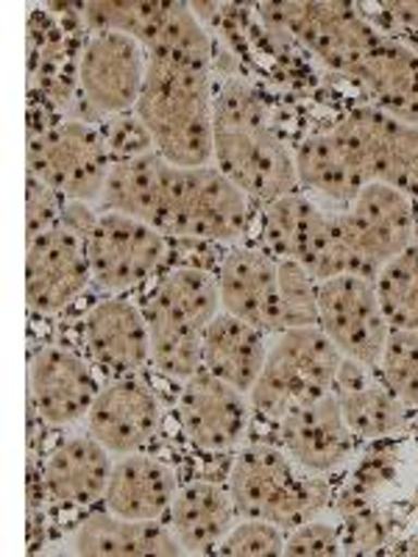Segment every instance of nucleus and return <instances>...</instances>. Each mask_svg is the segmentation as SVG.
<instances>
[{"mask_svg":"<svg viewBox=\"0 0 418 557\" xmlns=\"http://www.w3.org/2000/svg\"><path fill=\"white\" fill-rule=\"evenodd\" d=\"M212 53L201 20L184 3H171L146 45V82L137 114L162 157L179 168L212 162Z\"/></svg>","mask_w":418,"mask_h":557,"instance_id":"f257e3e1","label":"nucleus"},{"mask_svg":"<svg viewBox=\"0 0 418 557\" xmlns=\"http://www.w3.org/2000/svg\"><path fill=\"white\" fill-rule=\"evenodd\" d=\"M212 159L248 198L271 203L298 193L296 157L271 126L266 98L243 78H226L212 114Z\"/></svg>","mask_w":418,"mask_h":557,"instance_id":"f03ea898","label":"nucleus"},{"mask_svg":"<svg viewBox=\"0 0 418 557\" xmlns=\"http://www.w3.org/2000/svg\"><path fill=\"white\" fill-rule=\"evenodd\" d=\"M112 153L101 128L64 117L39 98H28V176H37L67 201H98Z\"/></svg>","mask_w":418,"mask_h":557,"instance_id":"7ed1b4c3","label":"nucleus"},{"mask_svg":"<svg viewBox=\"0 0 418 557\" xmlns=\"http://www.w3.org/2000/svg\"><path fill=\"white\" fill-rule=\"evenodd\" d=\"M218 278L198 268L168 273L148 298L146 315L151 337V362L171 380H190L201 371L207 326L218 315Z\"/></svg>","mask_w":418,"mask_h":557,"instance_id":"20e7f679","label":"nucleus"},{"mask_svg":"<svg viewBox=\"0 0 418 557\" xmlns=\"http://www.w3.org/2000/svg\"><path fill=\"white\" fill-rule=\"evenodd\" d=\"M262 240L273 260L305 265L316 282L335 276L374 278L348 237L343 212L318 207L302 193H291L266 203Z\"/></svg>","mask_w":418,"mask_h":557,"instance_id":"39448f33","label":"nucleus"},{"mask_svg":"<svg viewBox=\"0 0 418 557\" xmlns=\"http://www.w3.org/2000/svg\"><path fill=\"white\" fill-rule=\"evenodd\" d=\"M229 494L241 519H262L293 530L316 519L330 502V485L302 469L285 449L254 444L241 449L229 471Z\"/></svg>","mask_w":418,"mask_h":557,"instance_id":"423d86ee","label":"nucleus"},{"mask_svg":"<svg viewBox=\"0 0 418 557\" xmlns=\"http://www.w3.org/2000/svg\"><path fill=\"white\" fill-rule=\"evenodd\" d=\"M248 196L218 168H179L168 162L153 226L182 240L232 243L246 232Z\"/></svg>","mask_w":418,"mask_h":557,"instance_id":"0eeeda50","label":"nucleus"},{"mask_svg":"<svg viewBox=\"0 0 418 557\" xmlns=\"http://www.w3.org/2000/svg\"><path fill=\"white\" fill-rule=\"evenodd\" d=\"M343 355L323 335L321 326L279 332L268 348L266 366L251 387V410L271 424H279L296 407L332 393Z\"/></svg>","mask_w":418,"mask_h":557,"instance_id":"6e6552de","label":"nucleus"},{"mask_svg":"<svg viewBox=\"0 0 418 557\" xmlns=\"http://www.w3.org/2000/svg\"><path fill=\"white\" fill-rule=\"evenodd\" d=\"M260 17L285 28L293 42L346 76H355L382 37L348 3H266Z\"/></svg>","mask_w":418,"mask_h":557,"instance_id":"1a4fd4ad","label":"nucleus"},{"mask_svg":"<svg viewBox=\"0 0 418 557\" xmlns=\"http://www.w3.org/2000/svg\"><path fill=\"white\" fill-rule=\"evenodd\" d=\"M34 9L28 14V98H39L59 114L78 107V64L89 32L73 7Z\"/></svg>","mask_w":418,"mask_h":557,"instance_id":"9d476101","label":"nucleus"},{"mask_svg":"<svg viewBox=\"0 0 418 557\" xmlns=\"http://www.w3.org/2000/svg\"><path fill=\"white\" fill-rule=\"evenodd\" d=\"M335 128L360 162L368 184H388L418 201V123L368 103L352 109Z\"/></svg>","mask_w":418,"mask_h":557,"instance_id":"9b49d317","label":"nucleus"},{"mask_svg":"<svg viewBox=\"0 0 418 557\" xmlns=\"http://www.w3.org/2000/svg\"><path fill=\"white\" fill-rule=\"evenodd\" d=\"M146 48L126 34H89L78 64V107L89 117L134 112L146 82Z\"/></svg>","mask_w":418,"mask_h":557,"instance_id":"f8f14e48","label":"nucleus"},{"mask_svg":"<svg viewBox=\"0 0 418 557\" xmlns=\"http://www.w3.org/2000/svg\"><path fill=\"white\" fill-rule=\"evenodd\" d=\"M318 326L346 360L380 368L391 326L377 298L374 278L335 276L318 282Z\"/></svg>","mask_w":418,"mask_h":557,"instance_id":"ddd939ff","label":"nucleus"},{"mask_svg":"<svg viewBox=\"0 0 418 557\" xmlns=\"http://www.w3.org/2000/svg\"><path fill=\"white\" fill-rule=\"evenodd\" d=\"M168 253L165 235L151 223L121 212H101L87 237L93 282L103 290H128L146 282Z\"/></svg>","mask_w":418,"mask_h":557,"instance_id":"4468645a","label":"nucleus"},{"mask_svg":"<svg viewBox=\"0 0 418 557\" xmlns=\"http://www.w3.org/2000/svg\"><path fill=\"white\" fill-rule=\"evenodd\" d=\"M343 221L371 276H377L382 265L418 243L416 201L388 184H366L355 201L343 209Z\"/></svg>","mask_w":418,"mask_h":557,"instance_id":"2eb2a0df","label":"nucleus"},{"mask_svg":"<svg viewBox=\"0 0 418 557\" xmlns=\"http://www.w3.org/2000/svg\"><path fill=\"white\" fill-rule=\"evenodd\" d=\"M93 282L87 240L64 226L48 228L28 240L26 253V301L32 312L57 315L76 301Z\"/></svg>","mask_w":418,"mask_h":557,"instance_id":"dca6fc26","label":"nucleus"},{"mask_svg":"<svg viewBox=\"0 0 418 557\" xmlns=\"http://www.w3.org/2000/svg\"><path fill=\"white\" fill-rule=\"evenodd\" d=\"M251 396L209 371H196L184 380L179 396L182 430L193 446L204 451H226L243 441L251 421Z\"/></svg>","mask_w":418,"mask_h":557,"instance_id":"f3484780","label":"nucleus"},{"mask_svg":"<svg viewBox=\"0 0 418 557\" xmlns=\"http://www.w3.org/2000/svg\"><path fill=\"white\" fill-rule=\"evenodd\" d=\"M93 362L64 346H45L28 368V405L34 416L53 426L76 424L87 418L98 396Z\"/></svg>","mask_w":418,"mask_h":557,"instance_id":"a211bd4d","label":"nucleus"},{"mask_svg":"<svg viewBox=\"0 0 418 557\" xmlns=\"http://www.w3.org/2000/svg\"><path fill=\"white\" fill-rule=\"evenodd\" d=\"M159 401L139 374L109 380L87 412V432L112 455H132L159 432Z\"/></svg>","mask_w":418,"mask_h":557,"instance_id":"6ab92c4d","label":"nucleus"},{"mask_svg":"<svg viewBox=\"0 0 418 557\" xmlns=\"http://www.w3.org/2000/svg\"><path fill=\"white\" fill-rule=\"evenodd\" d=\"M84 346H87L89 362L107 380L134 376L151 362L146 315L126 298H107L87 312Z\"/></svg>","mask_w":418,"mask_h":557,"instance_id":"aec40b11","label":"nucleus"},{"mask_svg":"<svg viewBox=\"0 0 418 557\" xmlns=\"http://www.w3.org/2000/svg\"><path fill=\"white\" fill-rule=\"evenodd\" d=\"M276 430L282 449L312 474H330L355 455L357 435L348 430L332 393L291 410Z\"/></svg>","mask_w":418,"mask_h":557,"instance_id":"412c9836","label":"nucleus"},{"mask_svg":"<svg viewBox=\"0 0 418 557\" xmlns=\"http://www.w3.org/2000/svg\"><path fill=\"white\" fill-rule=\"evenodd\" d=\"M221 307L229 315L251 323L260 332H285L279 296V260L268 251L237 248L221 262L218 273Z\"/></svg>","mask_w":418,"mask_h":557,"instance_id":"4be33fe9","label":"nucleus"},{"mask_svg":"<svg viewBox=\"0 0 418 557\" xmlns=\"http://www.w3.org/2000/svg\"><path fill=\"white\" fill-rule=\"evenodd\" d=\"M332 396L337 399L348 430L362 441L396 435L407 426L410 407L388 387L385 380H377L374 368L343 357L337 368Z\"/></svg>","mask_w":418,"mask_h":557,"instance_id":"5701e85b","label":"nucleus"},{"mask_svg":"<svg viewBox=\"0 0 418 557\" xmlns=\"http://www.w3.org/2000/svg\"><path fill=\"white\" fill-rule=\"evenodd\" d=\"M114 460L112 451L87 432L59 444L42 469L45 494L53 505L87 507L107 494Z\"/></svg>","mask_w":418,"mask_h":557,"instance_id":"b1692460","label":"nucleus"},{"mask_svg":"<svg viewBox=\"0 0 418 557\" xmlns=\"http://www.w3.org/2000/svg\"><path fill=\"white\" fill-rule=\"evenodd\" d=\"M176 471L151 455H123L107 485V510L123 519H162L176 499Z\"/></svg>","mask_w":418,"mask_h":557,"instance_id":"393cba45","label":"nucleus"},{"mask_svg":"<svg viewBox=\"0 0 418 557\" xmlns=\"http://www.w3.org/2000/svg\"><path fill=\"white\" fill-rule=\"evenodd\" d=\"M73 555L98 557H148L184 555L171 527L159 519H123L114 513H98L84 519L70 539Z\"/></svg>","mask_w":418,"mask_h":557,"instance_id":"a878e982","label":"nucleus"},{"mask_svg":"<svg viewBox=\"0 0 418 557\" xmlns=\"http://www.w3.org/2000/svg\"><path fill=\"white\" fill-rule=\"evenodd\" d=\"M266 332L241 318L218 312L207 326L201 348V368L243 393H251L266 366Z\"/></svg>","mask_w":418,"mask_h":557,"instance_id":"bb28decb","label":"nucleus"},{"mask_svg":"<svg viewBox=\"0 0 418 557\" xmlns=\"http://www.w3.org/2000/svg\"><path fill=\"white\" fill-rule=\"evenodd\" d=\"M235 499L229 494V487L207 480L179 487L171 505V530L182 544L184 555L216 552L223 535L235 527Z\"/></svg>","mask_w":418,"mask_h":557,"instance_id":"cd10ccee","label":"nucleus"},{"mask_svg":"<svg viewBox=\"0 0 418 557\" xmlns=\"http://www.w3.org/2000/svg\"><path fill=\"white\" fill-rule=\"evenodd\" d=\"M296 157L298 187L316 193L332 203H352L368 184L360 162L346 146L337 128L327 134H312L293 151Z\"/></svg>","mask_w":418,"mask_h":557,"instance_id":"c85d7f7f","label":"nucleus"},{"mask_svg":"<svg viewBox=\"0 0 418 557\" xmlns=\"http://www.w3.org/2000/svg\"><path fill=\"white\" fill-rule=\"evenodd\" d=\"M352 78L368 89L382 112L418 123V53L407 45L382 34Z\"/></svg>","mask_w":418,"mask_h":557,"instance_id":"c756f323","label":"nucleus"},{"mask_svg":"<svg viewBox=\"0 0 418 557\" xmlns=\"http://www.w3.org/2000/svg\"><path fill=\"white\" fill-rule=\"evenodd\" d=\"M165 165L168 159L157 148L139 153V157L112 162L101 198H98L103 212H121V215L139 218V221H146L153 226L159 215Z\"/></svg>","mask_w":418,"mask_h":557,"instance_id":"7c9ffc66","label":"nucleus"},{"mask_svg":"<svg viewBox=\"0 0 418 557\" xmlns=\"http://www.w3.org/2000/svg\"><path fill=\"white\" fill-rule=\"evenodd\" d=\"M374 287L391 332L418 330V243L380 268Z\"/></svg>","mask_w":418,"mask_h":557,"instance_id":"2f4dec72","label":"nucleus"},{"mask_svg":"<svg viewBox=\"0 0 418 557\" xmlns=\"http://www.w3.org/2000/svg\"><path fill=\"white\" fill-rule=\"evenodd\" d=\"M168 7L171 3H82L78 14L89 34H126L146 48Z\"/></svg>","mask_w":418,"mask_h":557,"instance_id":"473e14b6","label":"nucleus"},{"mask_svg":"<svg viewBox=\"0 0 418 557\" xmlns=\"http://www.w3.org/2000/svg\"><path fill=\"white\" fill-rule=\"evenodd\" d=\"M382 380L410 410H418V330L391 332L380 360Z\"/></svg>","mask_w":418,"mask_h":557,"instance_id":"72a5a7b5","label":"nucleus"},{"mask_svg":"<svg viewBox=\"0 0 418 557\" xmlns=\"http://www.w3.org/2000/svg\"><path fill=\"white\" fill-rule=\"evenodd\" d=\"M279 296L285 312V330L318 326V282L305 265L291 260L279 262Z\"/></svg>","mask_w":418,"mask_h":557,"instance_id":"f704fd0d","label":"nucleus"},{"mask_svg":"<svg viewBox=\"0 0 418 557\" xmlns=\"http://www.w3.org/2000/svg\"><path fill=\"white\" fill-rule=\"evenodd\" d=\"M285 532L282 527L262 519H243L223 535L216 546V555H243V557H268L285 555Z\"/></svg>","mask_w":418,"mask_h":557,"instance_id":"c9c22d12","label":"nucleus"},{"mask_svg":"<svg viewBox=\"0 0 418 557\" xmlns=\"http://www.w3.org/2000/svg\"><path fill=\"white\" fill-rule=\"evenodd\" d=\"M346 552L343 544V532L337 524L330 521L307 519L291 530L285 539V555L298 557H335Z\"/></svg>","mask_w":418,"mask_h":557,"instance_id":"e433bc0d","label":"nucleus"},{"mask_svg":"<svg viewBox=\"0 0 418 557\" xmlns=\"http://www.w3.org/2000/svg\"><path fill=\"white\" fill-rule=\"evenodd\" d=\"M64 203L67 198L59 196L57 190H51L48 184L39 182L37 176H28L26 182V240L45 235L48 228H53L59 223L64 212Z\"/></svg>","mask_w":418,"mask_h":557,"instance_id":"4c0bfd02","label":"nucleus"},{"mask_svg":"<svg viewBox=\"0 0 418 557\" xmlns=\"http://www.w3.org/2000/svg\"><path fill=\"white\" fill-rule=\"evenodd\" d=\"M103 139H107V148L112 153V162H121V159L139 157V153L153 151V139L148 134V128L143 126L134 112L118 114V117H109L107 128H103Z\"/></svg>","mask_w":418,"mask_h":557,"instance_id":"58836bf2","label":"nucleus"},{"mask_svg":"<svg viewBox=\"0 0 418 557\" xmlns=\"http://www.w3.org/2000/svg\"><path fill=\"white\" fill-rule=\"evenodd\" d=\"M385 9L396 26L418 34V3H388Z\"/></svg>","mask_w":418,"mask_h":557,"instance_id":"ea45409f","label":"nucleus"},{"mask_svg":"<svg viewBox=\"0 0 418 557\" xmlns=\"http://www.w3.org/2000/svg\"><path fill=\"white\" fill-rule=\"evenodd\" d=\"M410 552H413V555H418V524H416V530H413V541H410Z\"/></svg>","mask_w":418,"mask_h":557,"instance_id":"a19ab883","label":"nucleus"}]
</instances>
